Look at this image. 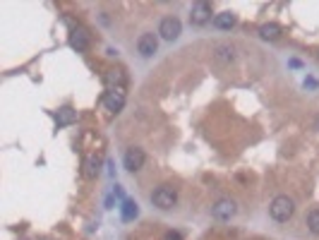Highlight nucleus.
<instances>
[{
  "label": "nucleus",
  "instance_id": "f257e3e1",
  "mask_svg": "<svg viewBox=\"0 0 319 240\" xmlns=\"http://www.w3.org/2000/svg\"><path fill=\"white\" fill-rule=\"evenodd\" d=\"M293 211H295V202H293L288 194H278V197H273V202L269 204V214H272L273 221H278V224L288 221V219L293 216Z\"/></svg>",
  "mask_w": 319,
  "mask_h": 240
},
{
  "label": "nucleus",
  "instance_id": "f03ea898",
  "mask_svg": "<svg viewBox=\"0 0 319 240\" xmlns=\"http://www.w3.org/2000/svg\"><path fill=\"white\" fill-rule=\"evenodd\" d=\"M151 202L156 204L159 209H173L178 202V194L173 188H168V185H161L156 190L151 192Z\"/></svg>",
  "mask_w": 319,
  "mask_h": 240
},
{
  "label": "nucleus",
  "instance_id": "7ed1b4c3",
  "mask_svg": "<svg viewBox=\"0 0 319 240\" xmlns=\"http://www.w3.org/2000/svg\"><path fill=\"white\" fill-rule=\"evenodd\" d=\"M180 32H182V27H180V19H176V17H166L159 24V34L166 41H176Z\"/></svg>",
  "mask_w": 319,
  "mask_h": 240
},
{
  "label": "nucleus",
  "instance_id": "20e7f679",
  "mask_svg": "<svg viewBox=\"0 0 319 240\" xmlns=\"http://www.w3.org/2000/svg\"><path fill=\"white\" fill-rule=\"evenodd\" d=\"M103 106L111 113H118L125 106V92H123V89H108V92L103 94Z\"/></svg>",
  "mask_w": 319,
  "mask_h": 240
},
{
  "label": "nucleus",
  "instance_id": "39448f33",
  "mask_svg": "<svg viewBox=\"0 0 319 240\" xmlns=\"http://www.w3.org/2000/svg\"><path fill=\"white\" fill-rule=\"evenodd\" d=\"M144 151L139 149V146H132V149H128L125 151V159H123V163H125V168H128L130 173H135V171H139L144 166Z\"/></svg>",
  "mask_w": 319,
  "mask_h": 240
},
{
  "label": "nucleus",
  "instance_id": "423d86ee",
  "mask_svg": "<svg viewBox=\"0 0 319 240\" xmlns=\"http://www.w3.org/2000/svg\"><path fill=\"white\" fill-rule=\"evenodd\" d=\"M235 211H238V207H235L233 199H219V202L211 207V214H214L216 219H221V221H228L230 216H235Z\"/></svg>",
  "mask_w": 319,
  "mask_h": 240
},
{
  "label": "nucleus",
  "instance_id": "0eeeda50",
  "mask_svg": "<svg viewBox=\"0 0 319 240\" xmlns=\"http://www.w3.org/2000/svg\"><path fill=\"white\" fill-rule=\"evenodd\" d=\"M156 48H159V39H156L154 34H142V36H139L137 50L142 53L144 58H151V55L156 53Z\"/></svg>",
  "mask_w": 319,
  "mask_h": 240
},
{
  "label": "nucleus",
  "instance_id": "6e6552de",
  "mask_svg": "<svg viewBox=\"0 0 319 240\" xmlns=\"http://www.w3.org/2000/svg\"><path fill=\"white\" fill-rule=\"evenodd\" d=\"M190 19H192V24H207L209 19H211V5L209 2H194Z\"/></svg>",
  "mask_w": 319,
  "mask_h": 240
},
{
  "label": "nucleus",
  "instance_id": "1a4fd4ad",
  "mask_svg": "<svg viewBox=\"0 0 319 240\" xmlns=\"http://www.w3.org/2000/svg\"><path fill=\"white\" fill-rule=\"evenodd\" d=\"M70 46L75 48V50H87L89 48V34L84 32V29H72L70 32Z\"/></svg>",
  "mask_w": 319,
  "mask_h": 240
},
{
  "label": "nucleus",
  "instance_id": "9d476101",
  "mask_svg": "<svg viewBox=\"0 0 319 240\" xmlns=\"http://www.w3.org/2000/svg\"><path fill=\"white\" fill-rule=\"evenodd\" d=\"M77 120V111L75 108H70V106H63V108H58L55 113V123L63 128V125H72Z\"/></svg>",
  "mask_w": 319,
  "mask_h": 240
},
{
  "label": "nucleus",
  "instance_id": "9b49d317",
  "mask_svg": "<svg viewBox=\"0 0 319 240\" xmlns=\"http://www.w3.org/2000/svg\"><path fill=\"white\" fill-rule=\"evenodd\" d=\"M259 36L262 39H267V41H276V39H281V27L278 24H262L259 27Z\"/></svg>",
  "mask_w": 319,
  "mask_h": 240
},
{
  "label": "nucleus",
  "instance_id": "f8f14e48",
  "mask_svg": "<svg viewBox=\"0 0 319 240\" xmlns=\"http://www.w3.org/2000/svg\"><path fill=\"white\" fill-rule=\"evenodd\" d=\"M233 24H235V15L233 12H219L214 17V27L216 29H230Z\"/></svg>",
  "mask_w": 319,
  "mask_h": 240
},
{
  "label": "nucleus",
  "instance_id": "ddd939ff",
  "mask_svg": "<svg viewBox=\"0 0 319 240\" xmlns=\"http://www.w3.org/2000/svg\"><path fill=\"white\" fill-rule=\"evenodd\" d=\"M106 84L111 89H123L125 87V75L120 70H111V72H106Z\"/></svg>",
  "mask_w": 319,
  "mask_h": 240
},
{
  "label": "nucleus",
  "instance_id": "4468645a",
  "mask_svg": "<svg viewBox=\"0 0 319 240\" xmlns=\"http://www.w3.org/2000/svg\"><path fill=\"white\" fill-rule=\"evenodd\" d=\"M139 216V207H137V202H132V199H123V219L125 221H132V219H137Z\"/></svg>",
  "mask_w": 319,
  "mask_h": 240
},
{
  "label": "nucleus",
  "instance_id": "2eb2a0df",
  "mask_svg": "<svg viewBox=\"0 0 319 240\" xmlns=\"http://www.w3.org/2000/svg\"><path fill=\"white\" fill-rule=\"evenodd\" d=\"M216 60H221V63L235 60V48L233 46H219L216 48Z\"/></svg>",
  "mask_w": 319,
  "mask_h": 240
},
{
  "label": "nucleus",
  "instance_id": "dca6fc26",
  "mask_svg": "<svg viewBox=\"0 0 319 240\" xmlns=\"http://www.w3.org/2000/svg\"><path fill=\"white\" fill-rule=\"evenodd\" d=\"M84 176L87 178L98 176V159H96V156H87V159H84Z\"/></svg>",
  "mask_w": 319,
  "mask_h": 240
},
{
  "label": "nucleus",
  "instance_id": "f3484780",
  "mask_svg": "<svg viewBox=\"0 0 319 240\" xmlns=\"http://www.w3.org/2000/svg\"><path fill=\"white\" fill-rule=\"evenodd\" d=\"M307 228H310L315 236H319V209L310 211V216H307Z\"/></svg>",
  "mask_w": 319,
  "mask_h": 240
},
{
  "label": "nucleus",
  "instance_id": "a211bd4d",
  "mask_svg": "<svg viewBox=\"0 0 319 240\" xmlns=\"http://www.w3.org/2000/svg\"><path fill=\"white\" fill-rule=\"evenodd\" d=\"M163 240H182V236H180L178 231H168V233L163 236Z\"/></svg>",
  "mask_w": 319,
  "mask_h": 240
}]
</instances>
